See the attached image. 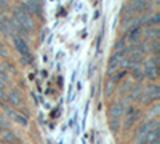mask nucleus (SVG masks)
I'll return each instance as SVG.
<instances>
[{"instance_id":"obj_1","label":"nucleus","mask_w":160,"mask_h":144,"mask_svg":"<svg viewBox=\"0 0 160 144\" xmlns=\"http://www.w3.org/2000/svg\"><path fill=\"white\" fill-rule=\"evenodd\" d=\"M123 109H125V101H117L114 102L111 109H109V120H111V130L112 132H118L120 122H122V115H123Z\"/></svg>"},{"instance_id":"obj_2","label":"nucleus","mask_w":160,"mask_h":144,"mask_svg":"<svg viewBox=\"0 0 160 144\" xmlns=\"http://www.w3.org/2000/svg\"><path fill=\"white\" fill-rule=\"evenodd\" d=\"M11 18L15 19L19 26H22V27L28 31V32H32L34 29H35V24H34V21H32V16L29 15V13H26V11H22L19 7L18 8H11Z\"/></svg>"},{"instance_id":"obj_12","label":"nucleus","mask_w":160,"mask_h":144,"mask_svg":"<svg viewBox=\"0 0 160 144\" xmlns=\"http://www.w3.org/2000/svg\"><path fill=\"white\" fill-rule=\"evenodd\" d=\"M10 123H8V119H5V117L3 115H0V127H2V128H7Z\"/></svg>"},{"instance_id":"obj_7","label":"nucleus","mask_w":160,"mask_h":144,"mask_svg":"<svg viewBox=\"0 0 160 144\" xmlns=\"http://www.w3.org/2000/svg\"><path fill=\"white\" fill-rule=\"evenodd\" d=\"M5 99H7L10 104H13V106H19V102H21V91H19L18 88L10 90L8 93L5 95Z\"/></svg>"},{"instance_id":"obj_6","label":"nucleus","mask_w":160,"mask_h":144,"mask_svg":"<svg viewBox=\"0 0 160 144\" xmlns=\"http://www.w3.org/2000/svg\"><path fill=\"white\" fill-rule=\"evenodd\" d=\"M2 107L5 109V114H10L11 119H15L16 122H19L22 127H28V119H26L24 115H21V114H19V112H16V111H13L10 106H7L5 102H2Z\"/></svg>"},{"instance_id":"obj_11","label":"nucleus","mask_w":160,"mask_h":144,"mask_svg":"<svg viewBox=\"0 0 160 144\" xmlns=\"http://www.w3.org/2000/svg\"><path fill=\"white\" fill-rule=\"evenodd\" d=\"M7 82H10V77H8V74L5 72V71H0V83H7Z\"/></svg>"},{"instance_id":"obj_9","label":"nucleus","mask_w":160,"mask_h":144,"mask_svg":"<svg viewBox=\"0 0 160 144\" xmlns=\"http://www.w3.org/2000/svg\"><path fill=\"white\" fill-rule=\"evenodd\" d=\"M2 135H3V141H5V142H8V144H13V142H16V141H18V138L15 136V133L7 132V128L2 132Z\"/></svg>"},{"instance_id":"obj_3","label":"nucleus","mask_w":160,"mask_h":144,"mask_svg":"<svg viewBox=\"0 0 160 144\" xmlns=\"http://www.w3.org/2000/svg\"><path fill=\"white\" fill-rule=\"evenodd\" d=\"M157 56H152L149 59L144 61V78H149V80H155L157 78Z\"/></svg>"},{"instance_id":"obj_5","label":"nucleus","mask_w":160,"mask_h":144,"mask_svg":"<svg viewBox=\"0 0 160 144\" xmlns=\"http://www.w3.org/2000/svg\"><path fill=\"white\" fill-rule=\"evenodd\" d=\"M13 42H15V47H16V50L19 51V55L22 58L31 59V50H29V45H28V42H26L24 38L15 35V37H13Z\"/></svg>"},{"instance_id":"obj_10","label":"nucleus","mask_w":160,"mask_h":144,"mask_svg":"<svg viewBox=\"0 0 160 144\" xmlns=\"http://www.w3.org/2000/svg\"><path fill=\"white\" fill-rule=\"evenodd\" d=\"M10 10H11L10 0H0V11L5 13V11H10Z\"/></svg>"},{"instance_id":"obj_4","label":"nucleus","mask_w":160,"mask_h":144,"mask_svg":"<svg viewBox=\"0 0 160 144\" xmlns=\"http://www.w3.org/2000/svg\"><path fill=\"white\" fill-rule=\"evenodd\" d=\"M158 96H160L158 87L154 85V83H151V85H148V88H146V90L141 91V96L139 98H142L144 102H152V101H157Z\"/></svg>"},{"instance_id":"obj_8","label":"nucleus","mask_w":160,"mask_h":144,"mask_svg":"<svg viewBox=\"0 0 160 144\" xmlns=\"http://www.w3.org/2000/svg\"><path fill=\"white\" fill-rule=\"evenodd\" d=\"M127 114H128V119H127L125 128L128 130V128H131V127H133V123H136V122L139 120V117H141V111H138V109H133V107H130Z\"/></svg>"}]
</instances>
